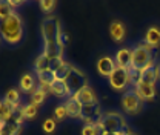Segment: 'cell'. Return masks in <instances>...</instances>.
<instances>
[{
    "instance_id": "14",
    "label": "cell",
    "mask_w": 160,
    "mask_h": 135,
    "mask_svg": "<svg viewBox=\"0 0 160 135\" xmlns=\"http://www.w3.org/2000/svg\"><path fill=\"white\" fill-rule=\"evenodd\" d=\"M114 60H116L117 68L129 69L131 68V60H132V49L131 48H120V49H117V52L114 55Z\"/></svg>"
},
{
    "instance_id": "10",
    "label": "cell",
    "mask_w": 160,
    "mask_h": 135,
    "mask_svg": "<svg viewBox=\"0 0 160 135\" xmlns=\"http://www.w3.org/2000/svg\"><path fill=\"white\" fill-rule=\"evenodd\" d=\"M126 34H128L126 25H125L122 20L116 19L111 22V25H109V37L112 39V41L123 43V41L126 40Z\"/></svg>"
},
{
    "instance_id": "33",
    "label": "cell",
    "mask_w": 160,
    "mask_h": 135,
    "mask_svg": "<svg viewBox=\"0 0 160 135\" xmlns=\"http://www.w3.org/2000/svg\"><path fill=\"white\" fill-rule=\"evenodd\" d=\"M125 135H139V134H137V132H134L131 128H128V129L125 131Z\"/></svg>"
},
{
    "instance_id": "27",
    "label": "cell",
    "mask_w": 160,
    "mask_h": 135,
    "mask_svg": "<svg viewBox=\"0 0 160 135\" xmlns=\"http://www.w3.org/2000/svg\"><path fill=\"white\" fill-rule=\"evenodd\" d=\"M14 11H16V9H12V6L8 3V0H6V2H0V22L6 20Z\"/></svg>"
},
{
    "instance_id": "28",
    "label": "cell",
    "mask_w": 160,
    "mask_h": 135,
    "mask_svg": "<svg viewBox=\"0 0 160 135\" xmlns=\"http://www.w3.org/2000/svg\"><path fill=\"white\" fill-rule=\"evenodd\" d=\"M103 131L100 129L99 124H83L82 135H102Z\"/></svg>"
},
{
    "instance_id": "25",
    "label": "cell",
    "mask_w": 160,
    "mask_h": 135,
    "mask_svg": "<svg viewBox=\"0 0 160 135\" xmlns=\"http://www.w3.org/2000/svg\"><path fill=\"white\" fill-rule=\"evenodd\" d=\"M39 6L42 12H45L46 16H52V12H54V9L57 6V2L56 0H40Z\"/></svg>"
},
{
    "instance_id": "1",
    "label": "cell",
    "mask_w": 160,
    "mask_h": 135,
    "mask_svg": "<svg viewBox=\"0 0 160 135\" xmlns=\"http://www.w3.org/2000/svg\"><path fill=\"white\" fill-rule=\"evenodd\" d=\"M25 29H23V19L17 11H14L9 17L0 22V37L5 43L14 46L23 40Z\"/></svg>"
},
{
    "instance_id": "8",
    "label": "cell",
    "mask_w": 160,
    "mask_h": 135,
    "mask_svg": "<svg viewBox=\"0 0 160 135\" xmlns=\"http://www.w3.org/2000/svg\"><path fill=\"white\" fill-rule=\"evenodd\" d=\"M102 117H103V111L100 108L99 101L91 103V104H83V111L80 117L83 124H99Z\"/></svg>"
},
{
    "instance_id": "35",
    "label": "cell",
    "mask_w": 160,
    "mask_h": 135,
    "mask_svg": "<svg viewBox=\"0 0 160 135\" xmlns=\"http://www.w3.org/2000/svg\"><path fill=\"white\" fill-rule=\"evenodd\" d=\"M157 77L160 80V63H157Z\"/></svg>"
},
{
    "instance_id": "7",
    "label": "cell",
    "mask_w": 160,
    "mask_h": 135,
    "mask_svg": "<svg viewBox=\"0 0 160 135\" xmlns=\"http://www.w3.org/2000/svg\"><path fill=\"white\" fill-rule=\"evenodd\" d=\"M65 84H66V88L69 91V95L72 97L76 95L82 88H85L88 84V77L85 75V72L82 69H79L77 66H74L72 71L69 72V75L65 80Z\"/></svg>"
},
{
    "instance_id": "5",
    "label": "cell",
    "mask_w": 160,
    "mask_h": 135,
    "mask_svg": "<svg viewBox=\"0 0 160 135\" xmlns=\"http://www.w3.org/2000/svg\"><path fill=\"white\" fill-rule=\"evenodd\" d=\"M122 109L125 114L128 115H139L140 112L143 111V100L137 95V92L134 91V88L128 89L120 100Z\"/></svg>"
},
{
    "instance_id": "2",
    "label": "cell",
    "mask_w": 160,
    "mask_h": 135,
    "mask_svg": "<svg viewBox=\"0 0 160 135\" xmlns=\"http://www.w3.org/2000/svg\"><path fill=\"white\" fill-rule=\"evenodd\" d=\"M99 126L103 132H108V134H117L120 131H125V129L129 128L123 114L117 112V111H106V112H103V117L100 120Z\"/></svg>"
},
{
    "instance_id": "20",
    "label": "cell",
    "mask_w": 160,
    "mask_h": 135,
    "mask_svg": "<svg viewBox=\"0 0 160 135\" xmlns=\"http://www.w3.org/2000/svg\"><path fill=\"white\" fill-rule=\"evenodd\" d=\"M49 66H51V60L46 57L43 52L40 55H37L36 61H34V71H36V74L43 72V71H49Z\"/></svg>"
},
{
    "instance_id": "21",
    "label": "cell",
    "mask_w": 160,
    "mask_h": 135,
    "mask_svg": "<svg viewBox=\"0 0 160 135\" xmlns=\"http://www.w3.org/2000/svg\"><path fill=\"white\" fill-rule=\"evenodd\" d=\"M20 94H22V92H20L19 89L11 88V89L5 94L3 100H5L8 104H11L12 108H16V106H19V104H20V98H22V95H20Z\"/></svg>"
},
{
    "instance_id": "29",
    "label": "cell",
    "mask_w": 160,
    "mask_h": 135,
    "mask_svg": "<svg viewBox=\"0 0 160 135\" xmlns=\"http://www.w3.org/2000/svg\"><path fill=\"white\" fill-rule=\"evenodd\" d=\"M54 118L57 121H63L65 118H68V112H66V108H65L63 103H60V104L56 106V109H54Z\"/></svg>"
},
{
    "instance_id": "17",
    "label": "cell",
    "mask_w": 160,
    "mask_h": 135,
    "mask_svg": "<svg viewBox=\"0 0 160 135\" xmlns=\"http://www.w3.org/2000/svg\"><path fill=\"white\" fill-rule=\"evenodd\" d=\"M36 75H37V84H39V88H42V89H45V91L49 92L51 84L56 81V74L49 69V71L39 72V74H36Z\"/></svg>"
},
{
    "instance_id": "4",
    "label": "cell",
    "mask_w": 160,
    "mask_h": 135,
    "mask_svg": "<svg viewBox=\"0 0 160 135\" xmlns=\"http://www.w3.org/2000/svg\"><path fill=\"white\" fill-rule=\"evenodd\" d=\"M60 20L52 14L46 16L40 23V34L43 39V46L45 45H57V36L60 31Z\"/></svg>"
},
{
    "instance_id": "15",
    "label": "cell",
    "mask_w": 160,
    "mask_h": 135,
    "mask_svg": "<svg viewBox=\"0 0 160 135\" xmlns=\"http://www.w3.org/2000/svg\"><path fill=\"white\" fill-rule=\"evenodd\" d=\"M65 108H66V112H68V117L71 118H79L82 117V111H83V104L80 103L76 97H68L65 101H63Z\"/></svg>"
},
{
    "instance_id": "34",
    "label": "cell",
    "mask_w": 160,
    "mask_h": 135,
    "mask_svg": "<svg viewBox=\"0 0 160 135\" xmlns=\"http://www.w3.org/2000/svg\"><path fill=\"white\" fill-rule=\"evenodd\" d=\"M126 131V129H125ZM125 131H120V132H117V134H108V132H103L102 135H125Z\"/></svg>"
},
{
    "instance_id": "24",
    "label": "cell",
    "mask_w": 160,
    "mask_h": 135,
    "mask_svg": "<svg viewBox=\"0 0 160 135\" xmlns=\"http://www.w3.org/2000/svg\"><path fill=\"white\" fill-rule=\"evenodd\" d=\"M72 68H74V65L72 63H69V61H65L62 66H60L59 69L54 72L56 74V80H66V77L69 75V72L72 71Z\"/></svg>"
},
{
    "instance_id": "19",
    "label": "cell",
    "mask_w": 160,
    "mask_h": 135,
    "mask_svg": "<svg viewBox=\"0 0 160 135\" xmlns=\"http://www.w3.org/2000/svg\"><path fill=\"white\" fill-rule=\"evenodd\" d=\"M49 92H51L54 97H57V98H68V97H71L69 95V91H68V88H66V84H65L63 80H56V81L51 84Z\"/></svg>"
},
{
    "instance_id": "26",
    "label": "cell",
    "mask_w": 160,
    "mask_h": 135,
    "mask_svg": "<svg viewBox=\"0 0 160 135\" xmlns=\"http://www.w3.org/2000/svg\"><path fill=\"white\" fill-rule=\"evenodd\" d=\"M37 114H39V106H36L32 103H26L23 106V117H25V120H32V118L37 117Z\"/></svg>"
},
{
    "instance_id": "11",
    "label": "cell",
    "mask_w": 160,
    "mask_h": 135,
    "mask_svg": "<svg viewBox=\"0 0 160 135\" xmlns=\"http://www.w3.org/2000/svg\"><path fill=\"white\" fill-rule=\"evenodd\" d=\"M134 91L137 92V95L145 101H152L156 98V94H157V89H156V84H151V83H143L140 81L134 86Z\"/></svg>"
},
{
    "instance_id": "18",
    "label": "cell",
    "mask_w": 160,
    "mask_h": 135,
    "mask_svg": "<svg viewBox=\"0 0 160 135\" xmlns=\"http://www.w3.org/2000/svg\"><path fill=\"white\" fill-rule=\"evenodd\" d=\"M157 80H159V77H157V63H152L148 68H145L143 71H140V81L156 84Z\"/></svg>"
},
{
    "instance_id": "32",
    "label": "cell",
    "mask_w": 160,
    "mask_h": 135,
    "mask_svg": "<svg viewBox=\"0 0 160 135\" xmlns=\"http://www.w3.org/2000/svg\"><path fill=\"white\" fill-rule=\"evenodd\" d=\"M8 3L12 6V9H16V8L20 6V5H23V2H22V0H8Z\"/></svg>"
},
{
    "instance_id": "36",
    "label": "cell",
    "mask_w": 160,
    "mask_h": 135,
    "mask_svg": "<svg viewBox=\"0 0 160 135\" xmlns=\"http://www.w3.org/2000/svg\"><path fill=\"white\" fill-rule=\"evenodd\" d=\"M3 124H5V123H3V121H0V132H2V129H3Z\"/></svg>"
},
{
    "instance_id": "22",
    "label": "cell",
    "mask_w": 160,
    "mask_h": 135,
    "mask_svg": "<svg viewBox=\"0 0 160 135\" xmlns=\"http://www.w3.org/2000/svg\"><path fill=\"white\" fill-rule=\"evenodd\" d=\"M22 131H23V126H20L14 121H8V123L3 124V129H2L0 135H20Z\"/></svg>"
},
{
    "instance_id": "37",
    "label": "cell",
    "mask_w": 160,
    "mask_h": 135,
    "mask_svg": "<svg viewBox=\"0 0 160 135\" xmlns=\"http://www.w3.org/2000/svg\"><path fill=\"white\" fill-rule=\"evenodd\" d=\"M0 43H2V37H0Z\"/></svg>"
},
{
    "instance_id": "12",
    "label": "cell",
    "mask_w": 160,
    "mask_h": 135,
    "mask_svg": "<svg viewBox=\"0 0 160 135\" xmlns=\"http://www.w3.org/2000/svg\"><path fill=\"white\" fill-rule=\"evenodd\" d=\"M143 43L152 49H157L160 46V26L151 25L143 34Z\"/></svg>"
},
{
    "instance_id": "16",
    "label": "cell",
    "mask_w": 160,
    "mask_h": 135,
    "mask_svg": "<svg viewBox=\"0 0 160 135\" xmlns=\"http://www.w3.org/2000/svg\"><path fill=\"white\" fill-rule=\"evenodd\" d=\"M74 97L79 100L82 104H91V103L99 101V100H97V94H96V91H94L89 84H86L85 88H82V89H80Z\"/></svg>"
},
{
    "instance_id": "23",
    "label": "cell",
    "mask_w": 160,
    "mask_h": 135,
    "mask_svg": "<svg viewBox=\"0 0 160 135\" xmlns=\"http://www.w3.org/2000/svg\"><path fill=\"white\" fill-rule=\"evenodd\" d=\"M46 97H48V91H45V89H42V88L37 86V89L29 97V103H32V104H36V106H40V104L45 103Z\"/></svg>"
},
{
    "instance_id": "6",
    "label": "cell",
    "mask_w": 160,
    "mask_h": 135,
    "mask_svg": "<svg viewBox=\"0 0 160 135\" xmlns=\"http://www.w3.org/2000/svg\"><path fill=\"white\" fill-rule=\"evenodd\" d=\"M108 81H109V88L116 92H123L125 94L128 89H131V88H128V86H131V78H129L128 69L116 68V71L109 75Z\"/></svg>"
},
{
    "instance_id": "9",
    "label": "cell",
    "mask_w": 160,
    "mask_h": 135,
    "mask_svg": "<svg viewBox=\"0 0 160 135\" xmlns=\"http://www.w3.org/2000/svg\"><path fill=\"white\" fill-rule=\"evenodd\" d=\"M117 65H116V60L111 55H102L97 58V63H96V69H97V74L102 75L105 78H109V75L116 71Z\"/></svg>"
},
{
    "instance_id": "3",
    "label": "cell",
    "mask_w": 160,
    "mask_h": 135,
    "mask_svg": "<svg viewBox=\"0 0 160 135\" xmlns=\"http://www.w3.org/2000/svg\"><path fill=\"white\" fill-rule=\"evenodd\" d=\"M154 52H156V49L149 48V46H148V45H145L143 41L139 43L136 48H132L131 68H132V69H137V71H143V69H145V68H148L149 65L156 63Z\"/></svg>"
},
{
    "instance_id": "13",
    "label": "cell",
    "mask_w": 160,
    "mask_h": 135,
    "mask_svg": "<svg viewBox=\"0 0 160 135\" xmlns=\"http://www.w3.org/2000/svg\"><path fill=\"white\" fill-rule=\"evenodd\" d=\"M37 78L34 77V74H31V72H26V74H23L19 80V91L20 92H23V94H32L36 89H37Z\"/></svg>"
},
{
    "instance_id": "30",
    "label": "cell",
    "mask_w": 160,
    "mask_h": 135,
    "mask_svg": "<svg viewBox=\"0 0 160 135\" xmlns=\"http://www.w3.org/2000/svg\"><path fill=\"white\" fill-rule=\"evenodd\" d=\"M56 128H57V124H56V120L54 118H46L43 121V124H42V129H43L45 134H52L56 131Z\"/></svg>"
},
{
    "instance_id": "31",
    "label": "cell",
    "mask_w": 160,
    "mask_h": 135,
    "mask_svg": "<svg viewBox=\"0 0 160 135\" xmlns=\"http://www.w3.org/2000/svg\"><path fill=\"white\" fill-rule=\"evenodd\" d=\"M65 61H66V60H65L63 57H62V58H54V60H51V66H49V69H51L52 72H56V71L59 69V68L62 66V65H63V63H65Z\"/></svg>"
}]
</instances>
